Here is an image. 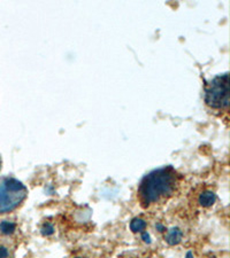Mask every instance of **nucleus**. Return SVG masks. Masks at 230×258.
<instances>
[{"label": "nucleus", "instance_id": "nucleus-1", "mask_svg": "<svg viewBox=\"0 0 230 258\" xmlns=\"http://www.w3.org/2000/svg\"><path fill=\"white\" fill-rule=\"evenodd\" d=\"M180 180V175L171 166L150 172L139 184L137 192L139 203L144 209L163 205L176 193Z\"/></svg>", "mask_w": 230, "mask_h": 258}, {"label": "nucleus", "instance_id": "nucleus-2", "mask_svg": "<svg viewBox=\"0 0 230 258\" xmlns=\"http://www.w3.org/2000/svg\"><path fill=\"white\" fill-rule=\"evenodd\" d=\"M28 195L25 186L14 178L0 180V214L15 210L23 203Z\"/></svg>", "mask_w": 230, "mask_h": 258}, {"label": "nucleus", "instance_id": "nucleus-3", "mask_svg": "<svg viewBox=\"0 0 230 258\" xmlns=\"http://www.w3.org/2000/svg\"><path fill=\"white\" fill-rule=\"evenodd\" d=\"M205 102L210 109L227 110L229 106L228 74L216 76L205 87Z\"/></svg>", "mask_w": 230, "mask_h": 258}, {"label": "nucleus", "instance_id": "nucleus-4", "mask_svg": "<svg viewBox=\"0 0 230 258\" xmlns=\"http://www.w3.org/2000/svg\"><path fill=\"white\" fill-rule=\"evenodd\" d=\"M215 200H216L215 194L210 191L203 192L202 194L199 195V198H198L200 205H203L204 208L212 207V205L215 203Z\"/></svg>", "mask_w": 230, "mask_h": 258}, {"label": "nucleus", "instance_id": "nucleus-5", "mask_svg": "<svg viewBox=\"0 0 230 258\" xmlns=\"http://www.w3.org/2000/svg\"><path fill=\"white\" fill-rule=\"evenodd\" d=\"M182 238H183V232L181 231L180 228H171L170 231H168L165 239H166L167 243L174 246V244L180 243L181 241H182Z\"/></svg>", "mask_w": 230, "mask_h": 258}, {"label": "nucleus", "instance_id": "nucleus-6", "mask_svg": "<svg viewBox=\"0 0 230 258\" xmlns=\"http://www.w3.org/2000/svg\"><path fill=\"white\" fill-rule=\"evenodd\" d=\"M16 232V224L9 220H4L0 223V233L6 237L13 235Z\"/></svg>", "mask_w": 230, "mask_h": 258}, {"label": "nucleus", "instance_id": "nucleus-7", "mask_svg": "<svg viewBox=\"0 0 230 258\" xmlns=\"http://www.w3.org/2000/svg\"><path fill=\"white\" fill-rule=\"evenodd\" d=\"M145 228H146V223H145V220L141 219V218H135V219L131 220L130 230L134 232V233H141V232H143Z\"/></svg>", "mask_w": 230, "mask_h": 258}, {"label": "nucleus", "instance_id": "nucleus-8", "mask_svg": "<svg viewBox=\"0 0 230 258\" xmlns=\"http://www.w3.org/2000/svg\"><path fill=\"white\" fill-rule=\"evenodd\" d=\"M53 231H54V228L50 223L44 224L43 227H42V233H43L44 235H50L53 233Z\"/></svg>", "mask_w": 230, "mask_h": 258}, {"label": "nucleus", "instance_id": "nucleus-9", "mask_svg": "<svg viewBox=\"0 0 230 258\" xmlns=\"http://www.w3.org/2000/svg\"><path fill=\"white\" fill-rule=\"evenodd\" d=\"M9 250L7 247L0 246V258H8Z\"/></svg>", "mask_w": 230, "mask_h": 258}, {"label": "nucleus", "instance_id": "nucleus-10", "mask_svg": "<svg viewBox=\"0 0 230 258\" xmlns=\"http://www.w3.org/2000/svg\"><path fill=\"white\" fill-rule=\"evenodd\" d=\"M143 239L145 242H150V237H148L147 233H143Z\"/></svg>", "mask_w": 230, "mask_h": 258}, {"label": "nucleus", "instance_id": "nucleus-11", "mask_svg": "<svg viewBox=\"0 0 230 258\" xmlns=\"http://www.w3.org/2000/svg\"><path fill=\"white\" fill-rule=\"evenodd\" d=\"M0 169H1V159H0Z\"/></svg>", "mask_w": 230, "mask_h": 258}]
</instances>
